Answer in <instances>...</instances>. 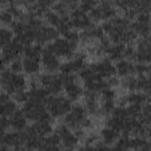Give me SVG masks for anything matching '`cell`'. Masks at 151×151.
<instances>
[{
	"mask_svg": "<svg viewBox=\"0 0 151 151\" xmlns=\"http://www.w3.org/2000/svg\"><path fill=\"white\" fill-rule=\"evenodd\" d=\"M72 100L60 94H50L45 101V105L53 118L63 117L72 109Z\"/></svg>",
	"mask_w": 151,
	"mask_h": 151,
	"instance_id": "cell-1",
	"label": "cell"
},
{
	"mask_svg": "<svg viewBox=\"0 0 151 151\" xmlns=\"http://www.w3.org/2000/svg\"><path fill=\"white\" fill-rule=\"evenodd\" d=\"M48 50H51L57 57L65 58L67 60L72 59V57L76 53L77 44L68 41L66 38H57L55 40L51 41L46 46Z\"/></svg>",
	"mask_w": 151,
	"mask_h": 151,
	"instance_id": "cell-2",
	"label": "cell"
},
{
	"mask_svg": "<svg viewBox=\"0 0 151 151\" xmlns=\"http://www.w3.org/2000/svg\"><path fill=\"white\" fill-rule=\"evenodd\" d=\"M86 112L87 111H86L85 106H83L80 104L72 105V109L70 110V112H67L64 117V124L73 130L80 127L81 122L86 118Z\"/></svg>",
	"mask_w": 151,
	"mask_h": 151,
	"instance_id": "cell-3",
	"label": "cell"
},
{
	"mask_svg": "<svg viewBox=\"0 0 151 151\" xmlns=\"http://www.w3.org/2000/svg\"><path fill=\"white\" fill-rule=\"evenodd\" d=\"M91 67L93 68L94 73L100 76L104 79H109L113 76H116L117 71H116V65L112 64V60H110L109 58L106 59H101L94 64L91 65Z\"/></svg>",
	"mask_w": 151,
	"mask_h": 151,
	"instance_id": "cell-4",
	"label": "cell"
},
{
	"mask_svg": "<svg viewBox=\"0 0 151 151\" xmlns=\"http://www.w3.org/2000/svg\"><path fill=\"white\" fill-rule=\"evenodd\" d=\"M55 133L59 134L60 139H61V146L65 149H73L77 146V143L79 140V138L76 136V133L71 132V129L65 125L61 124L57 127Z\"/></svg>",
	"mask_w": 151,
	"mask_h": 151,
	"instance_id": "cell-5",
	"label": "cell"
},
{
	"mask_svg": "<svg viewBox=\"0 0 151 151\" xmlns=\"http://www.w3.org/2000/svg\"><path fill=\"white\" fill-rule=\"evenodd\" d=\"M2 91H6L8 94H13L18 90H22L26 86V78L21 73H12L8 80L1 81Z\"/></svg>",
	"mask_w": 151,
	"mask_h": 151,
	"instance_id": "cell-6",
	"label": "cell"
},
{
	"mask_svg": "<svg viewBox=\"0 0 151 151\" xmlns=\"http://www.w3.org/2000/svg\"><path fill=\"white\" fill-rule=\"evenodd\" d=\"M59 32L55 27L53 26H41L39 29L35 31V42L42 45V44H48L57 38H59Z\"/></svg>",
	"mask_w": 151,
	"mask_h": 151,
	"instance_id": "cell-7",
	"label": "cell"
},
{
	"mask_svg": "<svg viewBox=\"0 0 151 151\" xmlns=\"http://www.w3.org/2000/svg\"><path fill=\"white\" fill-rule=\"evenodd\" d=\"M68 17H70V20H71V24H72L73 28L85 29L86 27H88V26L92 24L90 17H88L85 12H83L79 7L72 9V11L70 12Z\"/></svg>",
	"mask_w": 151,
	"mask_h": 151,
	"instance_id": "cell-8",
	"label": "cell"
},
{
	"mask_svg": "<svg viewBox=\"0 0 151 151\" xmlns=\"http://www.w3.org/2000/svg\"><path fill=\"white\" fill-rule=\"evenodd\" d=\"M41 64H42L45 71H47V72H54V71L59 70V66H60V63H59V59L57 58V55L47 47L42 50Z\"/></svg>",
	"mask_w": 151,
	"mask_h": 151,
	"instance_id": "cell-9",
	"label": "cell"
},
{
	"mask_svg": "<svg viewBox=\"0 0 151 151\" xmlns=\"http://www.w3.org/2000/svg\"><path fill=\"white\" fill-rule=\"evenodd\" d=\"M28 92H29V99L28 100H31L33 103H38V104H45L46 99L50 96V92L44 86H41V87H39V86L31 87V90Z\"/></svg>",
	"mask_w": 151,
	"mask_h": 151,
	"instance_id": "cell-10",
	"label": "cell"
},
{
	"mask_svg": "<svg viewBox=\"0 0 151 151\" xmlns=\"http://www.w3.org/2000/svg\"><path fill=\"white\" fill-rule=\"evenodd\" d=\"M27 117L25 116L22 110H17V112L9 117V123H11V127H13L15 131H22L24 129L27 127Z\"/></svg>",
	"mask_w": 151,
	"mask_h": 151,
	"instance_id": "cell-11",
	"label": "cell"
},
{
	"mask_svg": "<svg viewBox=\"0 0 151 151\" xmlns=\"http://www.w3.org/2000/svg\"><path fill=\"white\" fill-rule=\"evenodd\" d=\"M116 71L117 74L120 77H125V76H132L136 73L134 70V64L127 59H120L117 61L116 64Z\"/></svg>",
	"mask_w": 151,
	"mask_h": 151,
	"instance_id": "cell-12",
	"label": "cell"
},
{
	"mask_svg": "<svg viewBox=\"0 0 151 151\" xmlns=\"http://www.w3.org/2000/svg\"><path fill=\"white\" fill-rule=\"evenodd\" d=\"M125 47L126 45L123 44V42H119V44H113V45H110L105 52V54L109 57L110 60H120L123 57H124V51H125Z\"/></svg>",
	"mask_w": 151,
	"mask_h": 151,
	"instance_id": "cell-13",
	"label": "cell"
},
{
	"mask_svg": "<svg viewBox=\"0 0 151 151\" xmlns=\"http://www.w3.org/2000/svg\"><path fill=\"white\" fill-rule=\"evenodd\" d=\"M22 65H24V71L27 74L34 76L39 72L40 70V61L39 59H33V58H27L25 57L22 59Z\"/></svg>",
	"mask_w": 151,
	"mask_h": 151,
	"instance_id": "cell-14",
	"label": "cell"
},
{
	"mask_svg": "<svg viewBox=\"0 0 151 151\" xmlns=\"http://www.w3.org/2000/svg\"><path fill=\"white\" fill-rule=\"evenodd\" d=\"M120 132H118V131H116L114 129H112V127H109V126H106L105 129H103L101 130V140L104 142V143H106L107 145H110V144H113V143H116L117 140H118V138H119V134Z\"/></svg>",
	"mask_w": 151,
	"mask_h": 151,
	"instance_id": "cell-15",
	"label": "cell"
},
{
	"mask_svg": "<svg viewBox=\"0 0 151 151\" xmlns=\"http://www.w3.org/2000/svg\"><path fill=\"white\" fill-rule=\"evenodd\" d=\"M42 47L40 44H29L26 45L24 48V54L27 58H33V59H40L41 58V53H42Z\"/></svg>",
	"mask_w": 151,
	"mask_h": 151,
	"instance_id": "cell-16",
	"label": "cell"
},
{
	"mask_svg": "<svg viewBox=\"0 0 151 151\" xmlns=\"http://www.w3.org/2000/svg\"><path fill=\"white\" fill-rule=\"evenodd\" d=\"M45 88L50 92V94H59V93L64 90V84H63V81H61L60 76L57 77L55 74H53L51 81L47 84V86H46Z\"/></svg>",
	"mask_w": 151,
	"mask_h": 151,
	"instance_id": "cell-17",
	"label": "cell"
},
{
	"mask_svg": "<svg viewBox=\"0 0 151 151\" xmlns=\"http://www.w3.org/2000/svg\"><path fill=\"white\" fill-rule=\"evenodd\" d=\"M64 90H65L66 97L70 98L71 100H77V99L84 93V92H83V88L77 84V81L73 83V84H70V85L65 86Z\"/></svg>",
	"mask_w": 151,
	"mask_h": 151,
	"instance_id": "cell-18",
	"label": "cell"
},
{
	"mask_svg": "<svg viewBox=\"0 0 151 151\" xmlns=\"http://www.w3.org/2000/svg\"><path fill=\"white\" fill-rule=\"evenodd\" d=\"M131 28L136 32L137 35L142 37V38H146L150 34V24H145V22H139L137 20H134L131 24Z\"/></svg>",
	"mask_w": 151,
	"mask_h": 151,
	"instance_id": "cell-19",
	"label": "cell"
},
{
	"mask_svg": "<svg viewBox=\"0 0 151 151\" xmlns=\"http://www.w3.org/2000/svg\"><path fill=\"white\" fill-rule=\"evenodd\" d=\"M17 101H14L13 99L11 100H7L6 103H4V104H1V116H5V117H12L15 112H17V110H18V107H17Z\"/></svg>",
	"mask_w": 151,
	"mask_h": 151,
	"instance_id": "cell-20",
	"label": "cell"
},
{
	"mask_svg": "<svg viewBox=\"0 0 151 151\" xmlns=\"http://www.w3.org/2000/svg\"><path fill=\"white\" fill-rule=\"evenodd\" d=\"M127 100H129V104H140V105H143V104L147 103L145 92L130 91V93L127 94Z\"/></svg>",
	"mask_w": 151,
	"mask_h": 151,
	"instance_id": "cell-21",
	"label": "cell"
},
{
	"mask_svg": "<svg viewBox=\"0 0 151 151\" xmlns=\"http://www.w3.org/2000/svg\"><path fill=\"white\" fill-rule=\"evenodd\" d=\"M44 18H45L46 22L50 26H53V27H57L60 24V21H61V17L58 13H55L53 9L46 11V13L44 14Z\"/></svg>",
	"mask_w": 151,
	"mask_h": 151,
	"instance_id": "cell-22",
	"label": "cell"
},
{
	"mask_svg": "<svg viewBox=\"0 0 151 151\" xmlns=\"http://www.w3.org/2000/svg\"><path fill=\"white\" fill-rule=\"evenodd\" d=\"M120 84L124 88H126L129 91H136L137 90V77H133V74L122 77Z\"/></svg>",
	"mask_w": 151,
	"mask_h": 151,
	"instance_id": "cell-23",
	"label": "cell"
},
{
	"mask_svg": "<svg viewBox=\"0 0 151 151\" xmlns=\"http://www.w3.org/2000/svg\"><path fill=\"white\" fill-rule=\"evenodd\" d=\"M9 27H11V29L13 31V33H14L15 35H19V34L24 33V32L28 28L27 22L21 21V20H13V22L11 24Z\"/></svg>",
	"mask_w": 151,
	"mask_h": 151,
	"instance_id": "cell-24",
	"label": "cell"
},
{
	"mask_svg": "<svg viewBox=\"0 0 151 151\" xmlns=\"http://www.w3.org/2000/svg\"><path fill=\"white\" fill-rule=\"evenodd\" d=\"M12 98L14 101L19 103V104H25L28 99H29V92L25 91V88L22 90H18L12 94Z\"/></svg>",
	"mask_w": 151,
	"mask_h": 151,
	"instance_id": "cell-25",
	"label": "cell"
},
{
	"mask_svg": "<svg viewBox=\"0 0 151 151\" xmlns=\"http://www.w3.org/2000/svg\"><path fill=\"white\" fill-rule=\"evenodd\" d=\"M14 33L13 31L9 28H6V27H2L1 28V45L2 46H6L7 44H9L14 38H13Z\"/></svg>",
	"mask_w": 151,
	"mask_h": 151,
	"instance_id": "cell-26",
	"label": "cell"
},
{
	"mask_svg": "<svg viewBox=\"0 0 151 151\" xmlns=\"http://www.w3.org/2000/svg\"><path fill=\"white\" fill-rule=\"evenodd\" d=\"M97 5V0H79V8L85 13H90Z\"/></svg>",
	"mask_w": 151,
	"mask_h": 151,
	"instance_id": "cell-27",
	"label": "cell"
},
{
	"mask_svg": "<svg viewBox=\"0 0 151 151\" xmlns=\"http://www.w3.org/2000/svg\"><path fill=\"white\" fill-rule=\"evenodd\" d=\"M142 106L140 104H129L126 106V110H127V113L130 117H133V118H138L142 113Z\"/></svg>",
	"mask_w": 151,
	"mask_h": 151,
	"instance_id": "cell-28",
	"label": "cell"
},
{
	"mask_svg": "<svg viewBox=\"0 0 151 151\" xmlns=\"http://www.w3.org/2000/svg\"><path fill=\"white\" fill-rule=\"evenodd\" d=\"M64 38H66L68 41L71 42H74V44H78V41L80 40V33H78L76 29L71 28L70 31H67L65 34H64Z\"/></svg>",
	"mask_w": 151,
	"mask_h": 151,
	"instance_id": "cell-29",
	"label": "cell"
},
{
	"mask_svg": "<svg viewBox=\"0 0 151 151\" xmlns=\"http://www.w3.org/2000/svg\"><path fill=\"white\" fill-rule=\"evenodd\" d=\"M12 72L14 73H20L22 70H24V65H22V60H20L19 58L18 59H14L13 61H11L9 64V67H8Z\"/></svg>",
	"mask_w": 151,
	"mask_h": 151,
	"instance_id": "cell-30",
	"label": "cell"
},
{
	"mask_svg": "<svg viewBox=\"0 0 151 151\" xmlns=\"http://www.w3.org/2000/svg\"><path fill=\"white\" fill-rule=\"evenodd\" d=\"M13 19H14V17L11 12H8V11H2L1 12V22L4 25L11 26V24L13 22Z\"/></svg>",
	"mask_w": 151,
	"mask_h": 151,
	"instance_id": "cell-31",
	"label": "cell"
},
{
	"mask_svg": "<svg viewBox=\"0 0 151 151\" xmlns=\"http://www.w3.org/2000/svg\"><path fill=\"white\" fill-rule=\"evenodd\" d=\"M59 71L61 74H68V73H73V68H72V65H71V61L67 60L65 63H61L60 66H59Z\"/></svg>",
	"mask_w": 151,
	"mask_h": 151,
	"instance_id": "cell-32",
	"label": "cell"
},
{
	"mask_svg": "<svg viewBox=\"0 0 151 151\" xmlns=\"http://www.w3.org/2000/svg\"><path fill=\"white\" fill-rule=\"evenodd\" d=\"M146 137L151 138V124L146 126Z\"/></svg>",
	"mask_w": 151,
	"mask_h": 151,
	"instance_id": "cell-33",
	"label": "cell"
},
{
	"mask_svg": "<svg viewBox=\"0 0 151 151\" xmlns=\"http://www.w3.org/2000/svg\"><path fill=\"white\" fill-rule=\"evenodd\" d=\"M150 146H151V143H150Z\"/></svg>",
	"mask_w": 151,
	"mask_h": 151,
	"instance_id": "cell-34",
	"label": "cell"
},
{
	"mask_svg": "<svg viewBox=\"0 0 151 151\" xmlns=\"http://www.w3.org/2000/svg\"><path fill=\"white\" fill-rule=\"evenodd\" d=\"M101 1H104V0H101Z\"/></svg>",
	"mask_w": 151,
	"mask_h": 151,
	"instance_id": "cell-35",
	"label": "cell"
}]
</instances>
